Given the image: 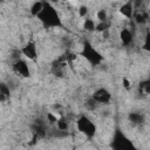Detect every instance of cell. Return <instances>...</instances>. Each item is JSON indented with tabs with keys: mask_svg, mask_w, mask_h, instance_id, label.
<instances>
[{
	"mask_svg": "<svg viewBox=\"0 0 150 150\" xmlns=\"http://www.w3.org/2000/svg\"><path fill=\"white\" fill-rule=\"evenodd\" d=\"M21 53L29 60H35L38 57V50H36V46L34 42H28L22 49Z\"/></svg>",
	"mask_w": 150,
	"mask_h": 150,
	"instance_id": "obj_7",
	"label": "cell"
},
{
	"mask_svg": "<svg viewBox=\"0 0 150 150\" xmlns=\"http://www.w3.org/2000/svg\"><path fill=\"white\" fill-rule=\"evenodd\" d=\"M13 70H14L18 75H20V76H22V77H29V76H30L29 68H28L27 63H26L25 61H22V60H16V61L14 62V64H13Z\"/></svg>",
	"mask_w": 150,
	"mask_h": 150,
	"instance_id": "obj_5",
	"label": "cell"
},
{
	"mask_svg": "<svg viewBox=\"0 0 150 150\" xmlns=\"http://www.w3.org/2000/svg\"><path fill=\"white\" fill-rule=\"evenodd\" d=\"M82 56L84 59H87L91 64H100L103 60V56L89 43V42H84L83 45V49H82Z\"/></svg>",
	"mask_w": 150,
	"mask_h": 150,
	"instance_id": "obj_2",
	"label": "cell"
},
{
	"mask_svg": "<svg viewBox=\"0 0 150 150\" xmlns=\"http://www.w3.org/2000/svg\"><path fill=\"white\" fill-rule=\"evenodd\" d=\"M109 26H110V23L108 22V21H102V22H100L97 26H96V30H98V32H104V30H108L109 29Z\"/></svg>",
	"mask_w": 150,
	"mask_h": 150,
	"instance_id": "obj_14",
	"label": "cell"
},
{
	"mask_svg": "<svg viewBox=\"0 0 150 150\" xmlns=\"http://www.w3.org/2000/svg\"><path fill=\"white\" fill-rule=\"evenodd\" d=\"M8 97L6 96V95H4V94H0V102H4V101H6Z\"/></svg>",
	"mask_w": 150,
	"mask_h": 150,
	"instance_id": "obj_23",
	"label": "cell"
},
{
	"mask_svg": "<svg viewBox=\"0 0 150 150\" xmlns=\"http://www.w3.org/2000/svg\"><path fill=\"white\" fill-rule=\"evenodd\" d=\"M122 83H123V87H124L125 89H129V88H130V81H129L127 77H123V79H122Z\"/></svg>",
	"mask_w": 150,
	"mask_h": 150,
	"instance_id": "obj_22",
	"label": "cell"
},
{
	"mask_svg": "<svg viewBox=\"0 0 150 150\" xmlns=\"http://www.w3.org/2000/svg\"><path fill=\"white\" fill-rule=\"evenodd\" d=\"M0 94H4V95H6L7 97H9V88H8L7 84L0 83Z\"/></svg>",
	"mask_w": 150,
	"mask_h": 150,
	"instance_id": "obj_17",
	"label": "cell"
},
{
	"mask_svg": "<svg viewBox=\"0 0 150 150\" xmlns=\"http://www.w3.org/2000/svg\"><path fill=\"white\" fill-rule=\"evenodd\" d=\"M136 22L137 23H144L146 20H148V14L144 13V14H136Z\"/></svg>",
	"mask_w": 150,
	"mask_h": 150,
	"instance_id": "obj_16",
	"label": "cell"
},
{
	"mask_svg": "<svg viewBox=\"0 0 150 150\" xmlns=\"http://www.w3.org/2000/svg\"><path fill=\"white\" fill-rule=\"evenodd\" d=\"M111 146L114 149H116V150H129V149H132L131 142L121 131H116Z\"/></svg>",
	"mask_w": 150,
	"mask_h": 150,
	"instance_id": "obj_4",
	"label": "cell"
},
{
	"mask_svg": "<svg viewBox=\"0 0 150 150\" xmlns=\"http://www.w3.org/2000/svg\"><path fill=\"white\" fill-rule=\"evenodd\" d=\"M83 28H84V30H87V32H94L95 28H96V25H95L94 20H91V19H86V20H84V23H83Z\"/></svg>",
	"mask_w": 150,
	"mask_h": 150,
	"instance_id": "obj_12",
	"label": "cell"
},
{
	"mask_svg": "<svg viewBox=\"0 0 150 150\" xmlns=\"http://www.w3.org/2000/svg\"><path fill=\"white\" fill-rule=\"evenodd\" d=\"M107 12L104 11V9H101V11H98L97 12V19L100 20V22H102V21H107Z\"/></svg>",
	"mask_w": 150,
	"mask_h": 150,
	"instance_id": "obj_18",
	"label": "cell"
},
{
	"mask_svg": "<svg viewBox=\"0 0 150 150\" xmlns=\"http://www.w3.org/2000/svg\"><path fill=\"white\" fill-rule=\"evenodd\" d=\"M110 98H111L110 93L104 88H100L93 94V100L97 103H108Z\"/></svg>",
	"mask_w": 150,
	"mask_h": 150,
	"instance_id": "obj_6",
	"label": "cell"
},
{
	"mask_svg": "<svg viewBox=\"0 0 150 150\" xmlns=\"http://www.w3.org/2000/svg\"><path fill=\"white\" fill-rule=\"evenodd\" d=\"M47 118H48V121H49L50 123H54V122H56V121H57V117H56V116H54L52 112H48V114H47Z\"/></svg>",
	"mask_w": 150,
	"mask_h": 150,
	"instance_id": "obj_21",
	"label": "cell"
},
{
	"mask_svg": "<svg viewBox=\"0 0 150 150\" xmlns=\"http://www.w3.org/2000/svg\"><path fill=\"white\" fill-rule=\"evenodd\" d=\"M86 105H87V108H88L89 110H94L95 107H96V102H95V101L93 100V97H91V98H89V100L87 101Z\"/></svg>",
	"mask_w": 150,
	"mask_h": 150,
	"instance_id": "obj_19",
	"label": "cell"
},
{
	"mask_svg": "<svg viewBox=\"0 0 150 150\" xmlns=\"http://www.w3.org/2000/svg\"><path fill=\"white\" fill-rule=\"evenodd\" d=\"M38 19L42 22V25L46 28H56V27L62 26L61 19H60L56 9L49 2L43 4L41 12L38 14Z\"/></svg>",
	"mask_w": 150,
	"mask_h": 150,
	"instance_id": "obj_1",
	"label": "cell"
},
{
	"mask_svg": "<svg viewBox=\"0 0 150 150\" xmlns=\"http://www.w3.org/2000/svg\"><path fill=\"white\" fill-rule=\"evenodd\" d=\"M50 1H54V2H56V1H57V0H50Z\"/></svg>",
	"mask_w": 150,
	"mask_h": 150,
	"instance_id": "obj_24",
	"label": "cell"
},
{
	"mask_svg": "<svg viewBox=\"0 0 150 150\" xmlns=\"http://www.w3.org/2000/svg\"><path fill=\"white\" fill-rule=\"evenodd\" d=\"M42 7H43V2H41V1H35V2L32 5V7H30V14H32L33 16H38V14L41 12Z\"/></svg>",
	"mask_w": 150,
	"mask_h": 150,
	"instance_id": "obj_11",
	"label": "cell"
},
{
	"mask_svg": "<svg viewBox=\"0 0 150 150\" xmlns=\"http://www.w3.org/2000/svg\"><path fill=\"white\" fill-rule=\"evenodd\" d=\"M34 131H35V134L38 135V136H45V134H46V127H45V123L42 122V121H35V123H34Z\"/></svg>",
	"mask_w": 150,
	"mask_h": 150,
	"instance_id": "obj_10",
	"label": "cell"
},
{
	"mask_svg": "<svg viewBox=\"0 0 150 150\" xmlns=\"http://www.w3.org/2000/svg\"><path fill=\"white\" fill-rule=\"evenodd\" d=\"M56 124H57V128L60 131H66L68 129V123L63 120H57L56 121Z\"/></svg>",
	"mask_w": 150,
	"mask_h": 150,
	"instance_id": "obj_15",
	"label": "cell"
},
{
	"mask_svg": "<svg viewBox=\"0 0 150 150\" xmlns=\"http://www.w3.org/2000/svg\"><path fill=\"white\" fill-rule=\"evenodd\" d=\"M120 39H121V41L124 46H128L132 41V34L128 28H123L120 33Z\"/></svg>",
	"mask_w": 150,
	"mask_h": 150,
	"instance_id": "obj_8",
	"label": "cell"
},
{
	"mask_svg": "<svg viewBox=\"0 0 150 150\" xmlns=\"http://www.w3.org/2000/svg\"><path fill=\"white\" fill-rule=\"evenodd\" d=\"M129 121L132 122V123H135V124H138V123H142L143 116L141 114H138V112H131L129 115Z\"/></svg>",
	"mask_w": 150,
	"mask_h": 150,
	"instance_id": "obj_13",
	"label": "cell"
},
{
	"mask_svg": "<svg viewBox=\"0 0 150 150\" xmlns=\"http://www.w3.org/2000/svg\"><path fill=\"white\" fill-rule=\"evenodd\" d=\"M120 13H121L124 18L130 19L131 15H132V5H131V1H128V2H125L124 5H122V6L120 7Z\"/></svg>",
	"mask_w": 150,
	"mask_h": 150,
	"instance_id": "obj_9",
	"label": "cell"
},
{
	"mask_svg": "<svg viewBox=\"0 0 150 150\" xmlns=\"http://www.w3.org/2000/svg\"><path fill=\"white\" fill-rule=\"evenodd\" d=\"M76 125H77V129L79 131H81L83 135H86L87 137H93L96 132V127L95 124L87 117V116H81L77 122H76Z\"/></svg>",
	"mask_w": 150,
	"mask_h": 150,
	"instance_id": "obj_3",
	"label": "cell"
},
{
	"mask_svg": "<svg viewBox=\"0 0 150 150\" xmlns=\"http://www.w3.org/2000/svg\"><path fill=\"white\" fill-rule=\"evenodd\" d=\"M87 13H88V8H87L86 6H81L80 9H79V15H80L81 18H84V16L87 15Z\"/></svg>",
	"mask_w": 150,
	"mask_h": 150,
	"instance_id": "obj_20",
	"label": "cell"
}]
</instances>
